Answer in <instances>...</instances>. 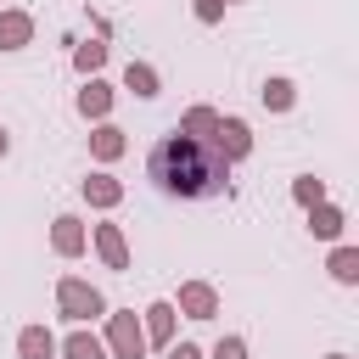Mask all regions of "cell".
Returning <instances> with one entry per match:
<instances>
[{"label": "cell", "instance_id": "cell-10", "mask_svg": "<svg viewBox=\"0 0 359 359\" xmlns=\"http://www.w3.org/2000/svg\"><path fill=\"white\" fill-rule=\"evenodd\" d=\"M34 39V17L28 11H0V50H22Z\"/></svg>", "mask_w": 359, "mask_h": 359}, {"label": "cell", "instance_id": "cell-15", "mask_svg": "<svg viewBox=\"0 0 359 359\" xmlns=\"http://www.w3.org/2000/svg\"><path fill=\"white\" fill-rule=\"evenodd\" d=\"M309 230H314L320 241H337V236H342V208H331V202H314V208H309Z\"/></svg>", "mask_w": 359, "mask_h": 359}, {"label": "cell", "instance_id": "cell-25", "mask_svg": "<svg viewBox=\"0 0 359 359\" xmlns=\"http://www.w3.org/2000/svg\"><path fill=\"white\" fill-rule=\"evenodd\" d=\"M6 151H11V135H6V129H0V157H6Z\"/></svg>", "mask_w": 359, "mask_h": 359}, {"label": "cell", "instance_id": "cell-14", "mask_svg": "<svg viewBox=\"0 0 359 359\" xmlns=\"http://www.w3.org/2000/svg\"><path fill=\"white\" fill-rule=\"evenodd\" d=\"M90 151H95L101 163L123 157V129H118V123H95V129H90Z\"/></svg>", "mask_w": 359, "mask_h": 359}, {"label": "cell", "instance_id": "cell-24", "mask_svg": "<svg viewBox=\"0 0 359 359\" xmlns=\"http://www.w3.org/2000/svg\"><path fill=\"white\" fill-rule=\"evenodd\" d=\"M168 359H202V348L196 342H180V348H168Z\"/></svg>", "mask_w": 359, "mask_h": 359}, {"label": "cell", "instance_id": "cell-23", "mask_svg": "<svg viewBox=\"0 0 359 359\" xmlns=\"http://www.w3.org/2000/svg\"><path fill=\"white\" fill-rule=\"evenodd\" d=\"M196 17H202V22H219V17H224V0H196Z\"/></svg>", "mask_w": 359, "mask_h": 359}, {"label": "cell", "instance_id": "cell-9", "mask_svg": "<svg viewBox=\"0 0 359 359\" xmlns=\"http://www.w3.org/2000/svg\"><path fill=\"white\" fill-rule=\"evenodd\" d=\"M95 247H101L107 269H129V241H123L118 224H95Z\"/></svg>", "mask_w": 359, "mask_h": 359}, {"label": "cell", "instance_id": "cell-26", "mask_svg": "<svg viewBox=\"0 0 359 359\" xmlns=\"http://www.w3.org/2000/svg\"><path fill=\"white\" fill-rule=\"evenodd\" d=\"M331 359H348V353H331Z\"/></svg>", "mask_w": 359, "mask_h": 359}, {"label": "cell", "instance_id": "cell-3", "mask_svg": "<svg viewBox=\"0 0 359 359\" xmlns=\"http://www.w3.org/2000/svg\"><path fill=\"white\" fill-rule=\"evenodd\" d=\"M140 353H146V331H140L135 309L107 314V359H140Z\"/></svg>", "mask_w": 359, "mask_h": 359}, {"label": "cell", "instance_id": "cell-11", "mask_svg": "<svg viewBox=\"0 0 359 359\" xmlns=\"http://www.w3.org/2000/svg\"><path fill=\"white\" fill-rule=\"evenodd\" d=\"M84 202H90V208H118V202H123V180L90 174V180H84Z\"/></svg>", "mask_w": 359, "mask_h": 359}, {"label": "cell", "instance_id": "cell-12", "mask_svg": "<svg viewBox=\"0 0 359 359\" xmlns=\"http://www.w3.org/2000/svg\"><path fill=\"white\" fill-rule=\"evenodd\" d=\"M17 353H22V359H56V337H50L45 325H22V331H17Z\"/></svg>", "mask_w": 359, "mask_h": 359}, {"label": "cell", "instance_id": "cell-4", "mask_svg": "<svg viewBox=\"0 0 359 359\" xmlns=\"http://www.w3.org/2000/svg\"><path fill=\"white\" fill-rule=\"evenodd\" d=\"M213 151H219L224 163L247 157V151H252V129H247L241 118H219V123H213Z\"/></svg>", "mask_w": 359, "mask_h": 359}, {"label": "cell", "instance_id": "cell-1", "mask_svg": "<svg viewBox=\"0 0 359 359\" xmlns=\"http://www.w3.org/2000/svg\"><path fill=\"white\" fill-rule=\"evenodd\" d=\"M151 180L174 196H213L224 191L230 180V163L208 146V140H191V135H168L157 151H151Z\"/></svg>", "mask_w": 359, "mask_h": 359}, {"label": "cell", "instance_id": "cell-27", "mask_svg": "<svg viewBox=\"0 0 359 359\" xmlns=\"http://www.w3.org/2000/svg\"><path fill=\"white\" fill-rule=\"evenodd\" d=\"M224 6H230V0H224Z\"/></svg>", "mask_w": 359, "mask_h": 359}, {"label": "cell", "instance_id": "cell-5", "mask_svg": "<svg viewBox=\"0 0 359 359\" xmlns=\"http://www.w3.org/2000/svg\"><path fill=\"white\" fill-rule=\"evenodd\" d=\"M174 314H185V320H213V314H219V292H213L208 280H185Z\"/></svg>", "mask_w": 359, "mask_h": 359}, {"label": "cell", "instance_id": "cell-21", "mask_svg": "<svg viewBox=\"0 0 359 359\" xmlns=\"http://www.w3.org/2000/svg\"><path fill=\"white\" fill-rule=\"evenodd\" d=\"M292 196H297L303 208H314V202H325V185H320L314 174H303V180H292Z\"/></svg>", "mask_w": 359, "mask_h": 359}, {"label": "cell", "instance_id": "cell-17", "mask_svg": "<svg viewBox=\"0 0 359 359\" xmlns=\"http://www.w3.org/2000/svg\"><path fill=\"white\" fill-rule=\"evenodd\" d=\"M123 84H129L135 95H157V67H151V62H129V67H123Z\"/></svg>", "mask_w": 359, "mask_h": 359}, {"label": "cell", "instance_id": "cell-6", "mask_svg": "<svg viewBox=\"0 0 359 359\" xmlns=\"http://www.w3.org/2000/svg\"><path fill=\"white\" fill-rule=\"evenodd\" d=\"M140 331H146V348H168L174 342V303H151Z\"/></svg>", "mask_w": 359, "mask_h": 359}, {"label": "cell", "instance_id": "cell-13", "mask_svg": "<svg viewBox=\"0 0 359 359\" xmlns=\"http://www.w3.org/2000/svg\"><path fill=\"white\" fill-rule=\"evenodd\" d=\"M79 112H84V118H107V112H112V84L90 79V84L79 90Z\"/></svg>", "mask_w": 359, "mask_h": 359}, {"label": "cell", "instance_id": "cell-2", "mask_svg": "<svg viewBox=\"0 0 359 359\" xmlns=\"http://www.w3.org/2000/svg\"><path fill=\"white\" fill-rule=\"evenodd\" d=\"M56 309H62L73 325H84V320H101V314H107V297H101V286L79 280V275H62V280H56Z\"/></svg>", "mask_w": 359, "mask_h": 359}, {"label": "cell", "instance_id": "cell-7", "mask_svg": "<svg viewBox=\"0 0 359 359\" xmlns=\"http://www.w3.org/2000/svg\"><path fill=\"white\" fill-rule=\"evenodd\" d=\"M56 353H62V359H107V342L79 325V331H67V337L56 342Z\"/></svg>", "mask_w": 359, "mask_h": 359}, {"label": "cell", "instance_id": "cell-8", "mask_svg": "<svg viewBox=\"0 0 359 359\" xmlns=\"http://www.w3.org/2000/svg\"><path fill=\"white\" fill-rule=\"evenodd\" d=\"M50 247H56L62 258H79V252H84V224H79L73 213H62V219L50 224Z\"/></svg>", "mask_w": 359, "mask_h": 359}, {"label": "cell", "instance_id": "cell-22", "mask_svg": "<svg viewBox=\"0 0 359 359\" xmlns=\"http://www.w3.org/2000/svg\"><path fill=\"white\" fill-rule=\"evenodd\" d=\"M208 359H247V342H241V337H219Z\"/></svg>", "mask_w": 359, "mask_h": 359}, {"label": "cell", "instance_id": "cell-16", "mask_svg": "<svg viewBox=\"0 0 359 359\" xmlns=\"http://www.w3.org/2000/svg\"><path fill=\"white\" fill-rule=\"evenodd\" d=\"M213 123H219L213 107H191V112L180 118V135H191V140H213Z\"/></svg>", "mask_w": 359, "mask_h": 359}, {"label": "cell", "instance_id": "cell-20", "mask_svg": "<svg viewBox=\"0 0 359 359\" xmlns=\"http://www.w3.org/2000/svg\"><path fill=\"white\" fill-rule=\"evenodd\" d=\"M101 62H107V45H101V39H90V45L73 50V67H79V73H95Z\"/></svg>", "mask_w": 359, "mask_h": 359}, {"label": "cell", "instance_id": "cell-18", "mask_svg": "<svg viewBox=\"0 0 359 359\" xmlns=\"http://www.w3.org/2000/svg\"><path fill=\"white\" fill-rule=\"evenodd\" d=\"M258 95H264V107H269V112H286V107L297 101L292 79H264V90H258Z\"/></svg>", "mask_w": 359, "mask_h": 359}, {"label": "cell", "instance_id": "cell-19", "mask_svg": "<svg viewBox=\"0 0 359 359\" xmlns=\"http://www.w3.org/2000/svg\"><path fill=\"white\" fill-rule=\"evenodd\" d=\"M331 275H337L342 286H353V280H359V252H353V247H337V252H331Z\"/></svg>", "mask_w": 359, "mask_h": 359}]
</instances>
